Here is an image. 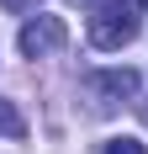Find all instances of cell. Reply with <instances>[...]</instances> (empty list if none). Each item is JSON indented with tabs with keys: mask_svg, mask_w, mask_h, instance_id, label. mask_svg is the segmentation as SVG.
Listing matches in <instances>:
<instances>
[{
	"mask_svg": "<svg viewBox=\"0 0 148 154\" xmlns=\"http://www.w3.org/2000/svg\"><path fill=\"white\" fill-rule=\"evenodd\" d=\"M0 5H5V11H32L37 0H0Z\"/></svg>",
	"mask_w": 148,
	"mask_h": 154,
	"instance_id": "obj_6",
	"label": "cell"
},
{
	"mask_svg": "<svg viewBox=\"0 0 148 154\" xmlns=\"http://www.w3.org/2000/svg\"><path fill=\"white\" fill-rule=\"evenodd\" d=\"M138 112H143V122H148V96H143V101H138Z\"/></svg>",
	"mask_w": 148,
	"mask_h": 154,
	"instance_id": "obj_7",
	"label": "cell"
},
{
	"mask_svg": "<svg viewBox=\"0 0 148 154\" xmlns=\"http://www.w3.org/2000/svg\"><path fill=\"white\" fill-rule=\"evenodd\" d=\"M90 96H95V106H117V101H127V96H138V75L132 69H95V75L85 80Z\"/></svg>",
	"mask_w": 148,
	"mask_h": 154,
	"instance_id": "obj_3",
	"label": "cell"
},
{
	"mask_svg": "<svg viewBox=\"0 0 148 154\" xmlns=\"http://www.w3.org/2000/svg\"><path fill=\"white\" fill-rule=\"evenodd\" d=\"M27 133V122H21V112L11 106V101H0V138H21Z\"/></svg>",
	"mask_w": 148,
	"mask_h": 154,
	"instance_id": "obj_4",
	"label": "cell"
},
{
	"mask_svg": "<svg viewBox=\"0 0 148 154\" xmlns=\"http://www.w3.org/2000/svg\"><path fill=\"white\" fill-rule=\"evenodd\" d=\"M143 27V5L138 0H106L101 11L90 16V48H101V53H117L127 48Z\"/></svg>",
	"mask_w": 148,
	"mask_h": 154,
	"instance_id": "obj_1",
	"label": "cell"
},
{
	"mask_svg": "<svg viewBox=\"0 0 148 154\" xmlns=\"http://www.w3.org/2000/svg\"><path fill=\"white\" fill-rule=\"evenodd\" d=\"M16 43H21V53H27V59H48V53H58V48L69 43V27H64L58 16H32L27 27H21V37H16Z\"/></svg>",
	"mask_w": 148,
	"mask_h": 154,
	"instance_id": "obj_2",
	"label": "cell"
},
{
	"mask_svg": "<svg viewBox=\"0 0 148 154\" xmlns=\"http://www.w3.org/2000/svg\"><path fill=\"white\" fill-rule=\"evenodd\" d=\"M138 5H148V0H138Z\"/></svg>",
	"mask_w": 148,
	"mask_h": 154,
	"instance_id": "obj_8",
	"label": "cell"
},
{
	"mask_svg": "<svg viewBox=\"0 0 148 154\" xmlns=\"http://www.w3.org/2000/svg\"><path fill=\"white\" fill-rule=\"evenodd\" d=\"M101 154H143V143H138V138H106Z\"/></svg>",
	"mask_w": 148,
	"mask_h": 154,
	"instance_id": "obj_5",
	"label": "cell"
}]
</instances>
